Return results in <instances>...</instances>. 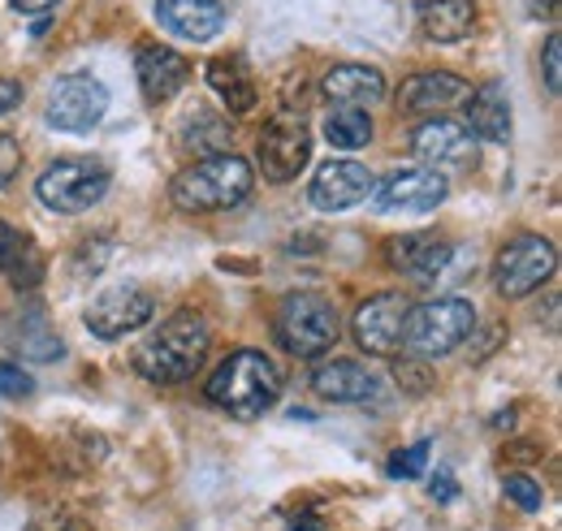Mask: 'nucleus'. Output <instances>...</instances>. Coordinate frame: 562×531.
<instances>
[{
    "mask_svg": "<svg viewBox=\"0 0 562 531\" xmlns=\"http://www.w3.org/2000/svg\"><path fill=\"white\" fill-rule=\"evenodd\" d=\"M251 187H256L251 165L234 151H221V156H204L191 169H182L169 187V200L182 212H229L247 203Z\"/></svg>",
    "mask_w": 562,
    "mask_h": 531,
    "instance_id": "obj_3",
    "label": "nucleus"
},
{
    "mask_svg": "<svg viewBox=\"0 0 562 531\" xmlns=\"http://www.w3.org/2000/svg\"><path fill=\"white\" fill-rule=\"evenodd\" d=\"M0 337H4V346H9L13 354H22L26 363H57V359H66L61 332L53 329L48 312L35 307V303L9 312V320L0 325Z\"/></svg>",
    "mask_w": 562,
    "mask_h": 531,
    "instance_id": "obj_14",
    "label": "nucleus"
},
{
    "mask_svg": "<svg viewBox=\"0 0 562 531\" xmlns=\"http://www.w3.org/2000/svg\"><path fill=\"white\" fill-rule=\"evenodd\" d=\"M209 87L225 100L229 113H251L256 109V82L238 57H216L209 66Z\"/></svg>",
    "mask_w": 562,
    "mask_h": 531,
    "instance_id": "obj_24",
    "label": "nucleus"
},
{
    "mask_svg": "<svg viewBox=\"0 0 562 531\" xmlns=\"http://www.w3.org/2000/svg\"><path fill=\"white\" fill-rule=\"evenodd\" d=\"M281 398V372L265 350H234L209 381V402L234 419H260Z\"/></svg>",
    "mask_w": 562,
    "mask_h": 531,
    "instance_id": "obj_2",
    "label": "nucleus"
},
{
    "mask_svg": "<svg viewBox=\"0 0 562 531\" xmlns=\"http://www.w3.org/2000/svg\"><path fill=\"white\" fill-rule=\"evenodd\" d=\"M506 497H510L524 515H537V510L546 506V493H541V484H537L532 475H506Z\"/></svg>",
    "mask_w": 562,
    "mask_h": 531,
    "instance_id": "obj_27",
    "label": "nucleus"
},
{
    "mask_svg": "<svg viewBox=\"0 0 562 531\" xmlns=\"http://www.w3.org/2000/svg\"><path fill=\"white\" fill-rule=\"evenodd\" d=\"M325 143L338 151H359L372 143V117L363 109H334L325 117Z\"/></svg>",
    "mask_w": 562,
    "mask_h": 531,
    "instance_id": "obj_25",
    "label": "nucleus"
},
{
    "mask_svg": "<svg viewBox=\"0 0 562 531\" xmlns=\"http://www.w3.org/2000/svg\"><path fill=\"white\" fill-rule=\"evenodd\" d=\"M450 195V182H446V173H437V169H398V173H390L381 187H376V212H432V207H441Z\"/></svg>",
    "mask_w": 562,
    "mask_h": 531,
    "instance_id": "obj_13",
    "label": "nucleus"
},
{
    "mask_svg": "<svg viewBox=\"0 0 562 531\" xmlns=\"http://www.w3.org/2000/svg\"><path fill=\"white\" fill-rule=\"evenodd\" d=\"M35 381L22 372V363H0V398H26Z\"/></svg>",
    "mask_w": 562,
    "mask_h": 531,
    "instance_id": "obj_30",
    "label": "nucleus"
},
{
    "mask_svg": "<svg viewBox=\"0 0 562 531\" xmlns=\"http://www.w3.org/2000/svg\"><path fill=\"white\" fill-rule=\"evenodd\" d=\"M559 268V251L550 238L541 234H519L510 238L497 260H493V285L502 298H528L532 290H541Z\"/></svg>",
    "mask_w": 562,
    "mask_h": 531,
    "instance_id": "obj_7",
    "label": "nucleus"
},
{
    "mask_svg": "<svg viewBox=\"0 0 562 531\" xmlns=\"http://www.w3.org/2000/svg\"><path fill=\"white\" fill-rule=\"evenodd\" d=\"M151 316H156V294L135 285V281H126V285L104 290L87 307V329L95 337H104V341H117V337H131L143 325H151Z\"/></svg>",
    "mask_w": 562,
    "mask_h": 531,
    "instance_id": "obj_10",
    "label": "nucleus"
},
{
    "mask_svg": "<svg viewBox=\"0 0 562 531\" xmlns=\"http://www.w3.org/2000/svg\"><path fill=\"white\" fill-rule=\"evenodd\" d=\"M468 131L485 143L510 138V95L502 82H485V87L468 91Z\"/></svg>",
    "mask_w": 562,
    "mask_h": 531,
    "instance_id": "obj_22",
    "label": "nucleus"
},
{
    "mask_svg": "<svg viewBox=\"0 0 562 531\" xmlns=\"http://www.w3.org/2000/svg\"><path fill=\"white\" fill-rule=\"evenodd\" d=\"M187 147H200V151H212V156H221V151L229 147V126H225L221 117H209V113H200V117L187 126Z\"/></svg>",
    "mask_w": 562,
    "mask_h": 531,
    "instance_id": "obj_26",
    "label": "nucleus"
},
{
    "mask_svg": "<svg viewBox=\"0 0 562 531\" xmlns=\"http://www.w3.org/2000/svg\"><path fill=\"white\" fill-rule=\"evenodd\" d=\"M472 332H476V307H472L468 298L437 294V298H428V303L407 312L403 346H407L416 359H441V354L459 350Z\"/></svg>",
    "mask_w": 562,
    "mask_h": 531,
    "instance_id": "obj_5",
    "label": "nucleus"
},
{
    "mask_svg": "<svg viewBox=\"0 0 562 531\" xmlns=\"http://www.w3.org/2000/svg\"><path fill=\"white\" fill-rule=\"evenodd\" d=\"M468 91H472V87H468L459 74L424 69V74H412V78L398 87V109H403V113H428V117H437V113L463 104Z\"/></svg>",
    "mask_w": 562,
    "mask_h": 531,
    "instance_id": "obj_17",
    "label": "nucleus"
},
{
    "mask_svg": "<svg viewBox=\"0 0 562 531\" xmlns=\"http://www.w3.org/2000/svg\"><path fill=\"white\" fill-rule=\"evenodd\" d=\"M532 13H546V18H554V13H559V0H537V4H532Z\"/></svg>",
    "mask_w": 562,
    "mask_h": 531,
    "instance_id": "obj_35",
    "label": "nucleus"
},
{
    "mask_svg": "<svg viewBox=\"0 0 562 531\" xmlns=\"http://www.w3.org/2000/svg\"><path fill=\"white\" fill-rule=\"evenodd\" d=\"M476 26V0H420V31L432 44H459Z\"/></svg>",
    "mask_w": 562,
    "mask_h": 531,
    "instance_id": "obj_23",
    "label": "nucleus"
},
{
    "mask_svg": "<svg viewBox=\"0 0 562 531\" xmlns=\"http://www.w3.org/2000/svg\"><path fill=\"white\" fill-rule=\"evenodd\" d=\"M13 104H22V87L18 82H0V113H9Z\"/></svg>",
    "mask_w": 562,
    "mask_h": 531,
    "instance_id": "obj_33",
    "label": "nucleus"
},
{
    "mask_svg": "<svg viewBox=\"0 0 562 531\" xmlns=\"http://www.w3.org/2000/svg\"><path fill=\"white\" fill-rule=\"evenodd\" d=\"M407 312H412L407 294H398V290L372 294V298L359 303V312H355V325H351L355 341H359L368 354H381V359L398 354V350H403V329H407Z\"/></svg>",
    "mask_w": 562,
    "mask_h": 531,
    "instance_id": "obj_11",
    "label": "nucleus"
},
{
    "mask_svg": "<svg viewBox=\"0 0 562 531\" xmlns=\"http://www.w3.org/2000/svg\"><path fill=\"white\" fill-rule=\"evenodd\" d=\"M61 0H13V9L18 13H31V18H44V13H53Z\"/></svg>",
    "mask_w": 562,
    "mask_h": 531,
    "instance_id": "obj_32",
    "label": "nucleus"
},
{
    "mask_svg": "<svg viewBox=\"0 0 562 531\" xmlns=\"http://www.w3.org/2000/svg\"><path fill=\"white\" fill-rule=\"evenodd\" d=\"M260 169H265V178L269 182H290V178H299L303 169H307V160H312V134L307 126L299 122V117H290V113H278L265 134H260Z\"/></svg>",
    "mask_w": 562,
    "mask_h": 531,
    "instance_id": "obj_12",
    "label": "nucleus"
},
{
    "mask_svg": "<svg viewBox=\"0 0 562 531\" xmlns=\"http://www.w3.org/2000/svg\"><path fill=\"white\" fill-rule=\"evenodd\" d=\"M424 466H428V441H416V445H407L403 454L390 459V475L394 479H420Z\"/></svg>",
    "mask_w": 562,
    "mask_h": 531,
    "instance_id": "obj_28",
    "label": "nucleus"
},
{
    "mask_svg": "<svg viewBox=\"0 0 562 531\" xmlns=\"http://www.w3.org/2000/svg\"><path fill=\"white\" fill-rule=\"evenodd\" d=\"M312 394L325 402H342V406H355V402H372L381 394V381L355 363V359H325L312 376H307Z\"/></svg>",
    "mask_w": 562,
    "mask_h": 531,
    "instance_id": "obj_18",
    "label": "nucleus"
},
{
    "mask_svg": "<svg viewBox=\"0 0 562 531\" xmlns=\"http://www.w3.org/2000/svg\"><path fill=\"white\" fill-rule=\"evenodd\" d=\"M541 69H546V87H550V95H559L562 91V35L554 31L550 39H546V48H541Z\"/></svg>",
    "mask_w": 562,
    "mask_h": 531,
    "instance_id": "obj_29",
    "label": "nucleus"
},
{
    "mask_svg": "<svg viewBox=\"0 0 562 531\" xmlns=\"http://www.w3.org/2000/svg\"><path fill=\"white\" fill-rule=\"evenodd\" d=\"M35 195L44 207L53 212H87L109 195V169L100 160H87V156H66V160H53L40 182H35Z\"/></svg>",
    "mask_w": 562,
    "mask_h": 531,
    "instance_id": "obj_6",
    "label": "nucleus"
},
{
    "mask_svg": "<svg viewBox=\"0 0 562 531\" xmlns=\"http://www.w3.org/2000/svg\"><path fill=\"white\" fill-rule=\"evenodd\" d=\"M273 337H278V346H285V354H294V359H325L338 346V337H342V316H338V307L325 294L299 290V294L281 298Z\"/></svg>",
    "mask_w": 562,
    "mask_h": 531,
    "instance_id": "obj_4",
    "label": "nucleus"
},
{
    "mask_svg": "<svg viewBox=\"0 0 562 531\" xmlns=\"http://www.w3.org/2000/svg\"><path fill=\"white\" fill-rule=\"evenodd\" d=\"M135 74H139L143 100L147 104H165L191 82V61L182 53H173L169 44H143L135 53Z\"/></svg>",
    "mask_w": 562,
    "mask_h": 531,
    "instance_id": "obj_15",
    "label": "nucleus"
},
{
    "mask_svg": "<svg viewBox=\"0 0 562 531\" xmlns=\"http://www.w3.org/2000/svg\"><path fill=\"white\" fill-rule=\"evenodd\" d=\"M212 332L200 312H178L135 346V372L151 385H182L209 359Z\"/></svg>",
    "mask_w": 562,
    "mask_h": 531,
    "instance_id": "obj_1",
    "label": "nucleus"
},
{
    "mask_svg": "<svg viewBox=\"0 0 562 531\" xmlns=\"http://www.w3.org/2000/svg\"><path fill=\"white\" fill-rule=\"evenodd\" d=\"M412 156L424 169H437V173H468V169H476V134L463 122L428 117L412 131Z\"/></svg>",
    "mask_w": 562,
    "mask_h": 531,
    "instance_id": "obj_9",
    "label": "nucleus"
},
{
    "mask_svg": "<svg viewBox=\"0 0 562 531\" xmlns=\"http://www.w3.org/2000/svg\"><path fill=\"white\" fill-rule=\"evenodd\" d=\"M312 207L321 212H351L355 203L372 195V173L359 160H329L316 178H312Z\"/></svg>",
    "mask_w": 562,
    "mask_h": 531,
    "instance_id": "obj_16",
    "label": "nucleus"
},
{
    "mask_svg": "<svg viewBox=\"0 0 562 531\" xmlns=\"http://www.w3.org/2000/svg\"><path fill=\"white\" fill-rule=\"evenodd\" d=\"M321 95L338 109H363L385 100V74L372 66H334L321 78Z\"/></svg>",
    "mask_w": 562,
    "mask_h": 531,
    "instance_id": "obj_20",
    "label": "nucleus"
},
{
    "mask_svg": "<svg viewBox=\"0 0 562 531\" xmlns=\"http://www.w3.org/2000/svg\"><path fill=\"white\" fill-rule=\"evenodd\" d=\"M432 497H441V501H450V497H454V475H450V471H441V475H437Z\"/></svg>",
    "mask_w": 562,
    "mask_h": 531,
    "instance_id": "obj_34",
    "label": "nucleus"
},
{
    "mask_svg": "<svg viewBox=\"0 0 562 531\" xmlns=\"http://www.w3.org/2000/svg\"><path fill=\"white\" fill-rule=\"evenodd\" d=\"M104 113H109V91H104V82H100L95 74H66V78L53 82V91H48V113H44V117H48V126H57V131L82 134V131H91V126H100Z\"/></svg>",
    "mask_w": 562,
    "mask_h": 531,
    "instance_id": "obj_8",
    "label": "nucleus"
},
{
    "mask_svg": "<svg viewBox=\"0 0 562 531\" xmlns=\"http://www.w3.org/2000/svg\"><path fill=\"white\" fill-rule=\"evenodd\" d=\"M156 18L169 35L187 44H209L225 26V4L221 0H156Z\"/></svg>",
    "mask_w": 562,
    "mask_h": 531,
    "instance_id": "obj_19",
    "label": "nucleus"
},
{
    "mask_svg": "<svg viewBox=\"0 0 562 531\" xmlns=\"http://www.w3.org/2000/svg\"><path fill=\"white\" fill-rule=\"evenodd\" d=\"M0 276L13 290H40V281H44L40 247L22 229H13V225H0Z\"/></svg>",
    "mask_w": 562,
    "mask_h": 531,
    "instance_id": "obj_21",
    "label": "nucleus"
},
{
    "mask_svg": "<svg viewBox=\"0 0 562 531\" xmlns=\"http://www.w3.org/2000/svg\"><path fill=\"white\" fill-rule=\"evenodd\" d=\"M18 169H22V147L13 134H0V187H9L18 178Z\"/></svg>",
    "mask_w": 562,
    "mask_h": 531,
    "instance_id": "obj_31",
    "label": "nucleus"
}]
</instances>
